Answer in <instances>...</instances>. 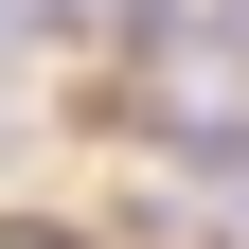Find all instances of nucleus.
I'll list each match as a JSON object with an SVG mask.
<instances>
[{
    "label": "nucleus",
    "instance_id": "obj_1",
    "mask_svg": "<svg viewBox=\"0 0 249 249\" xmlns=\"http://www.w3.org/2000/svg\"><path fill=\"white\" fill-rule=\"evenodd\" d=\"M107 36V0H18V53H89Z\"/></svg>",
    "mask_w": 249,
    "mask_h": 249
},
{
    "label": "nucleus",
    "instance_id": "obj_2",
    "mask_svg": "<svg viewBox=\"0 0 249 249\" xmlns=\"http://www.w3.org/2000/svg\"><path fill=\"white\" fill-rule=\"evenodd\" d=\"M196 249H249V231H196Z\"/></svg>",
    "mask_w": 249,
    "mask_h": 249
}]
</instances>
